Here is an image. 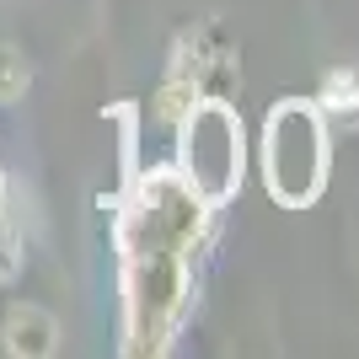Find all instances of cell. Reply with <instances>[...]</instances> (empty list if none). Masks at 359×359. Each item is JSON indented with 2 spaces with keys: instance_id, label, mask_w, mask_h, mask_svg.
<instances>
[{
  "instance_id": "obj_3",
  "label": "cell",
  "mask_w": 359,
  "mask_h": 359,
  "mask_svg": "<svg viewBox=\"0 0 359 359\" xmlns=\"http://www.w3.org/2000/svg\"><path fill=\"white\" fill-rule=\"evenodd\" d=\"M27 86V60L16 48H0V97H16Z\"/></svg>"
},
{
  "instance_id": "obj_4",
  "label": "cell",
  "mask_w": 359,
  "mask_h": 359,
  "mask_svg": "<svg viewBox=\"0 0 359 359\" xmlns=\"http://www.w3.org/2000/svg\"><path fill=\"white\" fill-rule=\"evenodd\" d=\"M322 102H327V107H354V102H359V81H354L348 70H338V75L327 81V91H322Z\"/></svg>"
},
{
  "instance_id": "obj_1",
  "label": "cell",
  "mask_w": 359,
  "mask_h": 359,
  "mask_svg": "<svg viewBox=\"0 0 359 359\" xmlns=\"http://www.w3.org/2000/svg\"><path fill=\"white\" fill-rule=\"evenodd\" d=\"M322 161H327V145L316 140L311 107H285L273 113L269 129V182L273 194L290 198V204H306L322 182Z\"/></svg>"
},
{
  "instance_id": "obj_2",
  "label": "cell",
  "mask_w": 359,
  "mask_h": 359,
  "mask_svg": "<svg viewBox=\"0 0 359 359\" xmlns=\"http://www.w3.org/2000/svg\"><path fill=\"white\" fill-rule=\"evenodd\" d=\"M54 338H60V327H54V316L38 311V306H16L11 322H6V344H11L16 354H48Z\"/></svg>"
}]
</instances>
